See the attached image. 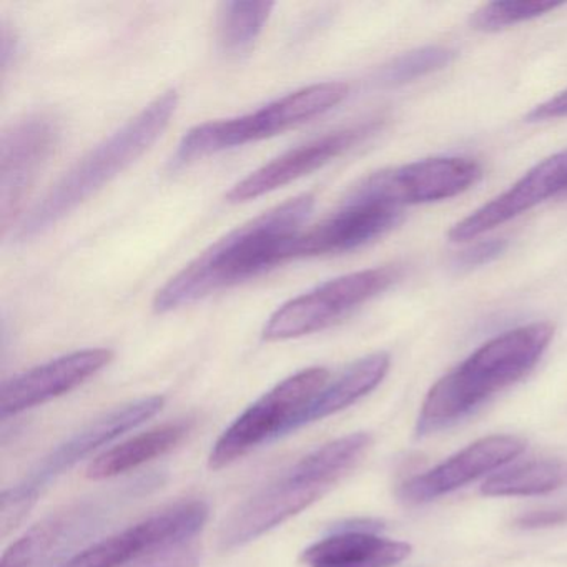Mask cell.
Returning a JSON list of instances; mask_svg holds the SVG:
<instances>
[{
	"mask_svg": "<svg viewBox=\"0 0 567 567\" xmlns=\"http://www.w3.org/2000/svg\"><path fill=\"white\" fill-rule=\"evenodd\" d=\"M398 278L396 267H378L327 281L278 308L265 324L264 338L267 341L293 340L324 330L383 293Z\"/></svg>",
	"mask_w": 567,
	"mask_h": 567,
	"instance_id": "cell-8",
	"label": "cell"
},
{
	"mask_svg": "<svg viewBox=\"0 0 567 567\" xmlns=\"http://www.w3.org/2000/svg\"><path fill=\"white\" fill-rule=\"evenodd\" d=\"M208 506L204 501H182L141 523L92 544L61 567H121L148 553L185 543L204 529Z\"/></svg>",
	"mask_w": 567,
	"mask_h": 567,
	"instance_id": "cell-10",
	"label": "cell"
},
{
	"mask_svg": "<svg viewBox=\"0 0 567 567\" xmlns=\"http://www.w3.org/2000/svg\"><path fill=\"white\" fill-rule=\"evenodd\" d=\"M200 549L195 544L181 543L167 549L158 550L151 559L137 567H198Z\"/></svg>",
	"mask_w": 567,
	"mask_h": 567,
	"instance_id": "cell-26",
	"label": "cell"
},
{
	"mask_svg": "<svg viewBox=\"0 0 567 567\" xmlns=\"http://www.w3.org/2000/svg\"><path fill=\"white\" fill-rule=\"evenodd\" d=\"M370 446V434L353 433L311 451L231 511L218 534L220 549L245 546L317 503L357 467Z\"/></svg>",
	"mask_w": 567,
	"mask_h": 567,
	"instance_id": "cell-3",
	"label": "cell"
},
{
	"mask_svg": "<svg viewBox=\"0 0 567 567\" xmlns=\"http://www.w3.org/2000/svg\"><path fill=\"white\" fill-rule=\"evenodd\" d=\"M59 141L58 121L51 115H29L2 135L0 142V217L8 230L18 217Z\"/></svg>",
	"mask_w": 567,
	"mask_h": 567,
	"instance_id": "cell-11",
	"label": "cell"
},
{
	"mask_svg": "<svg viewBox=\"0 0 567 567\" xmlns=\"http://www.w3.org/2000/svg\"><path fill=\"white\" fill-rule=\"evenodd\" d=\"M178 105L175 91L158 95L141 114L82 157L19 225L16 238L31 240L51 230L79 205L137 162L171 124Z\"/></svg>",
	"mask_w": 567,
	"mask_h": 567,
	"instance_id": "cell-4",
	"label": "cell"
},
{
	"mask_svg": "<svg viewBox=\"0 0 567 567\" xmlns=\"http://www.w3.org/2000/svg\"><path fill=\"white\" fill-rule=\"evenodd\" d=\"M315 207L313 194L291 198L225 235L175 275L154 300L157 313L188 307L293 260L291 248Z\"/></svg>",
	"mask_w": 567,
	"mask_h": 567,
	"instance_id": "cell-1",
	"label": "cell"
},
{
	"mask_svg": "<svg viewBox=\"0 0 567 567\" xmlns=\"http://www.w3.org/2000/svg\"><path fill=\"white\" fill-rule=\"evenodd\" d=\"M164 408V398L148 396L132 401L125 406L115 408L104 416L89 423L78 433L55 446L48 456L42 457L24 480L2 493L0 506V529L2 536H8L22 520L32 507L41 499L59 476L91 456L95 450L117 440L122 434L141 426L154 417Z\"/></svg>",
	"mask_w": 567,
	"mask_h": 567,
	"instance_id": "cell-6",
	"label": "cell"
},
{
	"mask_svg": "<svg viewBox=\"0 0 567 567\" xmlns=\"http://www.w3.org/2000/svg\"><path fill=\"white\" fill-rule=\"evenodd\" d=\"M564 523H567V506L529 511L514 519V526L520 529H540V527L559 526Z\"/></svg>",
	"mask_w": 567,
	"mask_h": 567,
	"instance_id": "cell-27",
	"label": "cell"
},
{
	"mask_svg": "<svg viewBox=\"0 0 567 567\" xmlns=\"http://www.w3.org/2000/svg\"><path fill=\"white\" fill-rule=\"evenodd\" d=\"M391 358L386 353H373L351 364L331 384H327L310 404L295 417L290 431L300 430L305 424L323 420L344 408L357 403L374 390L390 371Z\"/></svg>",
	"mask_w": 567,
	"mask_h": 567,
	"instance_id": "cell-19",
	"label": "cell"
},
{
	"mask_svg": "<svg viewBox=\"0 0 567 567\" xmlns=\"http://www.w3.org/2000/svg\"><path fill=\"white\" fill-rule=\"evenodd\" d=\"M524 447L526 443L511 434L481 437L450 460L437 464L433 470L404 481L398 487V496L410 504H423L436 499L516 460Z\"/></svg>",
	"mask_w": 567,
	"mask_h": 567,
	"instance_id": "cell-15",
	"label": "cell"
},
{
	"mask_svg": "<svg viewBox=\"0 0 567 567\" xmlns=\"http://www.w3.org/2000/svg\"><path fill=\"white\" fill-rule=\"evenodd\" d=\"M107 503L85 501L64 511L52 513L25 530L18 540L2 554L0 567H39L64 547L81 539L94 529L102 516L107 513Z\"/></svg>",
	"mask_w": 567,
	"mask_h": 567,
	"instance_id": "cell-17",
	"label": "cell"
},
{
	"mask_svg": "<svg viewBox=\"0 0 567 567\" xmlns=\"http://www.w3.org/2000/svg\"><path fill=\"white\" fill-rule=\"evenodd\" d=\"M328 378L324 368H308L271 388L218 437L208 457L210 470L227 467L260 444L288 434L295 417L327 386Z\"/></svg>",
	"mask_w": 567,
	"mask_h": 567,
	"instance_id": "cell-7",
	"label": "cell"
},
{
	"mask_svg": "<svg viewBox=\"0 0 567 567\" xmlns=\"http://www.w3.org/2000/svg\"><path fill=\"white\" fill-rule=\"evenodd\" d=\"M271 2H225L218 12V44L224 54L241 58L254 49L270 19Z\"/></svg>",
	"mask_w": 567,
	"mask_h": 567,
	"instance_id": "cell-21",
	"label": "cell"
},
{
	"mask_svg": "<svg viewBox=\"0 0 567 567\" xmlns=\"http://www.w3.org/2000/svg\"><path fill=\"white\" fill-rule=\"evenodd\" d=\"M559 118H567V89L556 97L530 109L524 121L529 124H539V122L559 121Z\"/></svg>",
	"mask_w": 567,
	"mask_h": 567,
	"instance_id": "cell-28",
	"label": "cell"
},
{
	"mask_svg": "<svg viewBox=\"0 0 567 567\" xmlns=\"http://www.w3.org/2000/svg\"><path fill=\"white\" fill-rule=\"evenodd\" d=\"M410 554V544L343 523L333 534L305 549L301 563L307 567H391Z\"/></svg>",
	"mask_w": 567,
	"mask_h": 567,
	"instance_id": "cell-18",
	"label": "cell"
},
{
	"mask_svg": "<svg viewBox=\"0 0 567 567\" xmlns=\"http://www.w3.org/2000/svg\"><path fill=\"white\" fill-rule=\"evenodd\" d=\"M456 52L443 45H427L404 52L400 58L393 59L384 65L378 74V82L383 87H400L420 81L434 72L443 71L453 64Z\"/></svg>",
	"mask_w": 567,
	"mask_h": 567,
	"instance_id": "cell-23",
	"label": "cell"
},
{
	"mask_svg": "<svg viewBox=\"0 0 567 567\" xmlns=\"http://www.w3.org/2000/svg\"><path fill=\"white\" fill-rule=\"evenodd\" d=\"M560 8H564V2H550V0L489 2L474 11L470 19V25L474 31L499 32L513 28V25L543 18Z\"/></svg>",
	"mask_w": 567,
	"mask_h": 567,
	"instance_id": "cell-24",
	"label": "cell"
},
{
	"mask_svg": "<svg viewBox=\"0 0 567 567\" xmlns=\"http://www.w3.org/2000/svg\"><path fill=\"white\" fill-rule=\"evenodd\" d=\"M401 208L371 198L348 197L343 207L293 241L291 258L320 257L357 250L393 230Z\"/></svg>",
	"mask_w": 567,
	"mask_h": 567,
	"instance_id": "cell-13",
	"label": "cell"
},
{
	"mask_svg": "<svg viewBox=\"0 0 567 567\" xmlns=\"http://www.w3.org/2000/svg\"><path fill=\"white\" fill-rule=\"evenodd\" d=\"M192 426L190 420L162 424L104 451L89 464V480H111L171 453L188 436Z\"/></svg>",
	"mask_w": 567,
	"mask_h": 567,
	"instance_id": "cell-20",
	"label": "cell"
},
{
	"mask_svg": "<svg viewBox=\"0 0 567 567\" xmlns=\"http://www.w3.org/2000/svg\"><path fill=\"white\" fill-rule=\"evenodd\" d=\"M506 248L507 241L503 240V238L476 241V244L454 255L453 260H451V267L457 271H470L474 270V268L484 267V265L499 258Z\"/></svg>",
	"mask_w": 567,
	"mask_h": 567,
	"instance_id": "cell-25",
	"label": "cell"
},
{
	"mask_svg": "<svg viewBox=\"0 0 567 567\" xmlns=\"http://www.w3.org/2000/svg\"><path fill=\"white\" fill-rule=\"evenodd\" d=\"M483 177L473 158L431 157L364 178L351 197L371 198L393 207L450 200L470 190Z\"/></svg>",
	"mask_w": 567,
	"mask_h": 567,
	"instance_id": "cell-9",
	"label": "cell"
},
{
	"mask_svg": "<svg viewBox=\"0 0 567 567\" xmlns=\"http://www.w3.org/2000/svg\"><path fill=\"white\" fill-rule=\"evenodd\" d=\"M112 358V351L104 348L75 351L11 378L2 384L0 414L6 420L75 390L104 370Z\"/></svg>",
	"mask_w": 567,
	"mask_h": 567,
	"instance_id": "cell-16",
	"label": "cell"
},
{
	"mask_svg": "<svg viewBox=\"0 0 567 567\" xmlns=\"http://www.w3.org/2000/svg\"><path fill=\"white\" fill-rule=\"evenodd\" d=\"M564 480L566 473L557 461H527L487 477L481 493L489 497L537 496L559 489Z\"/></svg>",
	"mask_w": 567,
	"mask_h": 567,
	"instance_id": "cell-22",
	"label": "cell"
},
{
	"mask_svg": "<svg viewBox=\"0 0 567 567\" xmlns=\"http://www.w3.org/2000/svg\"><path fill=\"white\" fill-rule=\"evenodd\" d=\"M348 92L343 82H323L285 95L251 114L197 125L182 138L172 165L182 167L207 155L275 137L327 114L348 97Z\"/></svg>",
	"mask_w": 567,
	"mask_h": 567,
	"instance_id": "cell-5",
	"label": "cell"
},
{
	"mask_svg": "<svg viewBox=\"0 0 567 567\" xmlns=\"http://www.w3.org/2000/svg\"><path fill=\"white\" fill-rule=\"evenodd\" d=\"M378 127H380L378 122H367V124L341 128V131L330 132L323 137L315 138V141L275 158L270 164L264 165L254 174L245 177L244 181L238 182L228 192L227 198L231 204H241V202L254 200V198L285 187L290 182L298 181V178L305 177V175L330 164L334 158L347 154L351 148L371 137Z\"/></svg>",
	"mask_w": 567,
	"mask_h": 567,
	"instance_id": "cell-14",
	"label": "cell"
},
{
	"mask_svg": "<svg viewBox=\"0 0 567 567\" xmlns=\"http://www.w3.org/2000/svg\"><path fill=\"white\" fill-rule=\"evenodd\" d=\"M564 192H567V148L544 158L506 192L454 224L447 238L454 244L476 240Z\"/></svg>",
	"mask_w": 567,
	"mask_h": 567,
	"instance_id": "cell-12",
	"label": "cell"
},
{
	"mask_svg": "<svg viewBox=\"0 0 567 567\" xmlns=\"http://www.w3.org/2000/svg\"><path fill=\"white\" fill-rule=\"evenodd\" d=\"M553 338L554 324L536 321L504 331L481 344L427 391L417 414V436L453 426L497 391L526 377Z\"/></svg>",
	"mask_w": 567,
	"mask_h": 567,
	"instance_id": "cell-2",
	"label": "cell"
}]
</instances>
